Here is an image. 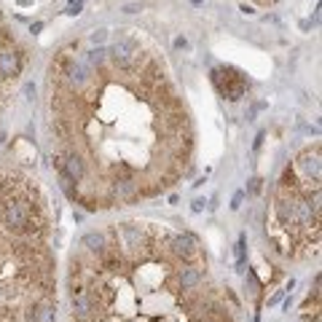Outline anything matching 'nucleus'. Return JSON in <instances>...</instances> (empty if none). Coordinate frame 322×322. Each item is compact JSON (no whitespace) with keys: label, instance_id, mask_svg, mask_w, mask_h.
Listing matches in <instances>:
<instances>
[{"label":"nucleus","instance_id":"9d476101","mask_svg":"<svg viewBox=\"0 0 322 322\" xmlns=\"http://www.w3.org/2000/svg\"><path fill=\"white\" fill-rule=\"evenodd\" d=\"M140 185L135 180H113L110 183V199L113 202H124V204H132L140 199Z\"/></svg>","mask_w":322,"mask_h":322},{"label":"nucleus","instance_id":"393cba45","mask_svg":"<svg viewBox=\"0 0 322 322\" xmlns=\"http://www.w3.org/2000/svg\"><path fill=\"white\" fill-rule=\"evenodd\" d=\"M137 11H140L137 3H126V6H124V14H137Z\"/></svg>","mask_w":322,"mask_h":322},{"label":"nucleus","instance_id":"20e7f679","mask_svg":"<svg viewBox=\"0 0 322 322\" xmlns=\"http://www.w3.org/2000/svg\"><path fill=\"white\" fill-rule=\"evenodd\" d=\"M91 75H94V70L89 68L86 62H78V59H73L70 65H68V70H65V75H62V86L65 89H70L73 94H78V91H83L89 86V81H91Z\"/></svg>","mask_w":322,"mask_h":322},{"label":"nucleus","instance_id":"aec40b11","mask_svg":"<svg viewBox=\"0 0 322 322\" xmlns=\"http://www.w3.org/2000/svg\"><path fill=\"white\" fill-rule=\"evenodd\" d=\"M83 11V0H68V8H65V14L68 16H78Z\"/></svg>","mask_w":322,"mask_h":322},{"label":"nucleus","instance_id":"b1692460","mask_svg":"<svg viewBox=\"0 0 322 322\" xmlns=\"http://www.w3.org/2000/svg\"><path fill=\"white\" fill-rule=\"evenodd\" d=\"M242 202H244V191L234 194V199H231V210H239V207H242Z\"/></svg>","mask_w":322,"mask_h":322},{"label":"nucleus","instance_id":"a878e982","mask_svg":"<svg viewBox=\"0 0 322 322\" xmlns=\"http://www.w3.org/2000/svg\"><path fill=\"white\" fill-rule=\"evenodd\" d=\"M282 296H285V290L274 293V296H271V301H269V306H274V304H279V301H282Z\"/></svg>","mask_w":322,"mask_h":322},{"label":"nucleus","instance_id":"412c9836","mask_svg":"<svg viewBox=\"0 0 322 322\" xmlns=\"http://www.w3.org/2000/svg\"><path fill=\"white\" fill-rule=\"evenodd\" d=\"M247 282H250V296H258L261 282H258V277H255V271H252V269H247Z\"/></svg>","mask_w":322,"mask_h":322},{"label":"nucleus","instance_id":"cd10ccee","mask_svg":"<svg viewBox=\"0 0 322 322\" xmlns=\"http://www.w3.org/2000/svg\"><path fill=\"white\" fill-rule=\"evenodd\" d=\"M175 49H188V41H185V38H177V41H175Z\"/></svg>","mask_w":322,"mask_h":322},{"label":"nucleus","instance_id":"7c9ffc66","mask_svg":"<svg viewBox=\"0 0 322 322\" xmlns=\"http://www.w3.org/2000/svg\"><path fill=\"white\" fill-rule=\"evenodd\" d=\"M258 3H274V0H258Z\"/></svg>","mask_w":322,"mask_h":322},{"label":"nucleus","instance_id":"2eb2a0df","mask_svg":"<svg viewBox=\"0 0 322 322\" xmlns=\"http://www.w3.org/2000/svg\"><path fill=\"white\" fill-rule=\"evenodd\" d=\"M70 62H73L70 49H62L59 54L54 56V62H51V78L62 81V75H65V70H68V65H70Z\"/></svg>","mask_w":322,"mask_h":322},{"label":"nucleus","instance_id":"ddd939ff","mask_svg":"<svg viewBox=\"0 0 322 322\" xmlns=\"http://www.w3.org/2000/svg\"><path fill=\"white\" fill-rule=\"evenodd\" d=\"M83 247H86V252H91L94 258H102L113 244H110V239H108V234H102V231H89V234H83Z\"/></svg>","mask_w":322,"mask_h":322},{"label":"nucleus","instance_id":"7ed1b4c3","mask_svg":"<svg viewBox=\"0 0 322 322\" xmlns=\"http://www.w3.org/2000/svg\"><path fill=\"white\" fill-rule=\"evenodd\" d=\"M296 175L304 177V191L319 188V177H322V161H319V145H314V150H304L296 161Z\"/></svg>","mask_w":322,"mask_h":322},{"label":"nucleus","instance_id":"c85d7f7f","mask_svg":"<svg viewBox=\"0 0 322 322\" xmlns=\"http://www.w3.org/2000/svg\"><path fill=\"white\" fill-rule=\"evenodd\" d=\"M204 210V199H196L194 202V212H202Z\"/></svg>","mask_w":322,"mask_h":322},{"label":"nucleus","instance_id":"2f4dec72","mask_svg":"<svg viewBox=\"0 0 322 322\" xmlns=\"http://www.w3.org/2000/svg\"><path fill=\"white\" fill-rule=\"evenodd\" d=\"M191 3H204V0H191Z\"/></svg>","mask_w":322,"mask_h":322},{"label":"nucleus","instance_id":"6ab92c4d","mask_svg":"<svg viewBox=\"0 0 322 322\" xmlns=\"http://www.w3.org/2000/svg\"><path fill=\"white\" fill-rule=\"evenodd\" d=\"M113 180H135V169H132L126 161H118L113 167Z\"/></svg>","mask_w":322,"mask_h":322},{"label":"nucleus","instance_id":"4468645a","mask_svg":"<svg viewBox=\"0 0 322 322\" xmlns=\"http://www.w3.org/2000/svg\"><path fill=\"white\" fill-rule=\"evenodd\" d=\"M19 73H22V56L11 49L0 51V78H16Z\"/></svg>","mask_w":322,"mask_h":322},{"label":"nucleus","instance_id":"bb28decb","mask_svg":"<svg viewBox=\"0 0 322 322\" xmlns=\"http://www.w3.org/2000/svg\"><path fill=\"white\" fill-rule=\"evenodd\" d=\"M24 94H27V100L35 97V86H33V83H27V86H24Z\"/></svg>","mask_w":322,"mask_h":322},{"label":"nucleus","instance_id":"1a4fd4ad","mask_svg":"<svg viewBox=\"0 0 322 322\" xmlns=\"http://www.w3.org/2000/svg\"><path fill=\"white\" fill-rule=\"evenodd\" d=\"M137 78H140V86H148V89H158V86H164L167 78H164V68H161L158 62L153 59H148L140 65V70H137Z\"/></svg>","mask_w":322,"mask_h":322},{"label":"nucleus","instance_id":"f03ea898","mask_svg":"<svg viewBox=\"0 0 322 322\" xmlns=\"http://www.w3.org/2000/svg\"><path fill=\"white\" fill-rule=\"evenodd\" d=\"M210 78H212V83H215V89L220 91V97L231 100V102L242 100L244 91H247V78H244V75L236 70V68H231V65L215 68V70L210 73Z\"/></svg>","mask_w":322,"mask_h":322},{"label":"nucleus","instance_id":"0eeeda50","mask_svg":"<svg viewBox=\"0 0 322 322\" xmlns=\"http://www.w3.org/2000/svg\"><path fill=\"white\" fill-rule=\"evenodd\" d=\"M118 239L126 247V252L140 255V252H143V247H145V242H148V231L140 223H124L118 229Z\"/></svg>","mask_w":322,"mask_h":322},{"label":"nucleus","instance_id":"4be33fe9","mask_svg":"<svg viewBox=\"0 0 322 322\" xmlns=\"http://www.w3.org/2000/svg\"><path fill=\"white\" fill-rule=\"evenodd\" d=\"M261 183H263L261 177H250V183H247V194L258 196V194H261Z\"/></svg>","mask_w":322,"mask_h":322},{"label":"nucleus","instance_id":"6e6552de","mask_svg":"<svg viewBox=\"0 0 322 322\" xmlns=\"http://www.w3.org/2000/svg\"><path fill=\"white\" fill-rule=\"evenodd\" d=\"M59 175H68L73 183H81L83 177H86V161H83V156L78 153V150H65L62 153V172Z\"/></svg>","mask_w":322,"mask_h":322},{"label":"nucleus","instance_id":"5701e85b","mask_svg":"<svg viewBox=\"0 0 322 322\" xmlns=\"http://www.w3.org/2000/svg\"><path fill=\"white\" fill-rule=\"evenodd\" d=\"M105 38H108V30H94L91 33V43L100 46V43H105Z\"/></svg>","mask_w":322,"mask_h":322},{"label":"nucleus","instance_id":"f257e3e1","mask_svg":"<svg viewBox=\"0 0 322 322\" xmlns=\"http://www.w3.org/2000/svg\"><path fill=\"white\" fill-rule=\"evenodd\" d=\"M108 59L116 65L118 70L135 73L143 65V51H140V41L132 35H118V41L108 49Z\"/></svg>","mask_w":322,"mask_h":322},{"label":"nucleus","instance_id":"dca6fc26","mask_svg":"<svg viewBox=\"0 0 322 322\" xmlns=\"http://www.w3.org/2000/svg\"><path fill=\"white\" fill-rule=\"evenodd\" d=\"M234 255H236V271L239 274H244L250 266H247V236H239L236 239V244H234Z\"/></svg>","mask_w":322,"mask_h":322},{"label":"nucleus","instance_id":"f3484780","mask_svg":"<svg viewBox=\"0 0 322 322\" xmlns=\"http://www.w3.org/2000/svg\"><path fill=\"white\" fill-rule=\"evenodd\" d=\"M83 62H86L91 70L105 68V62H108V49H102V46H94V49L86 54V59H83Z\"/></svg>","mask_w":322,"mask_h":322},{"label":"nucleus","instance_id":"423d86ee","mask_svg":"<svg viewBox=\"0 0 322 322\" xmlns=\"http://www.w3.org/2000/svg\"><path fill=\"white\" fill-rule=\"evenodd\" d=\"M167 252H172L175 258L183 261V263H194L199 258V242L194 239L191 234H172Z\"/></svg>","mask_w":322,"mask_h":322},{"label":"nucleus","instance_id":"9b49d317","mask_svg":"<svg viewBox=\"0 0 322 322\" xmlns=\"http://www.w3.org/2000/svg\"><path fill=\"white\" fill-rule=\"evenodd\" d=\"M27 322H56V304L51 298H41L24 311Z\"/></svg>","mask_w":322,"mask_h":322},{"label":"nucleus","instance_id":"39448f33","mask_svg":"<svg viewBox=\"0 0 322 322\" xmlns=\"http://www.w3.org/2000/svg\"><path fill=\"white\" fill-rule=\"evenodd\" d=\"M274 215H277L279 226L290 234L298 231V217H296V194H279L274 202Z\"/></svg>","mask_w":322,"mask_h":322},{"label":"nucleus","instance_id":"a211bd4d","mask_svg":"<svg viewBox=\"0 0 322 322\" xmlns=\"http://www.w3.org/2000/svg\"><path fill=\"white\" fill-rule=\"evenodd\" d=\"M59 185H62V191L68 194V199H73V202H78V199H81V194H78V183H73L68 175H59Z\"/></svg>","mask_w":322,"mask_h":322},{"label":"nucleus","instance_id":"c756f323","mask_svg":"<svg viewBox=\"0 0 322 322\" xmlns=\"http://www.w3.org/2000/svg\"><path fill=\"white\" fill-rule=\"evenodd\" d=\"M30 30H33V33H41V30H43V22H35V24L30 27Z\"/></svg>","mask_w":322,"mask_h":322},{"label":"nucleus","instance_id":"f8f14e48","mask_svg":"<svg viewBox=\"0 0 322 322\" xmlns=\"http://www.w3.org/2000/svg\"><path fill=\"white\" fill-rule=\"evenodd\" d=\"M204 271L196 266V263H183V269H177V287L183 293H191L202 285Z\"/></svg>","mask_w":322,"mask_h":322}]
</instances>
